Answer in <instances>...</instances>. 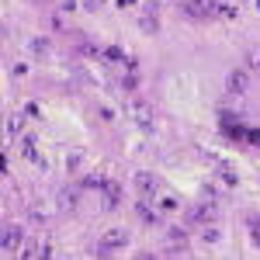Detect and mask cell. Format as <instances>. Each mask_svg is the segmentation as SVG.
<instances>
[{
  "label": "cell",
  "instance_id": "6da1fadb",
  "mask_svg": "<svg viewBox=\"0 0 260 260\" xmlns=\"http://www.w3.org/2000/svg\"><path fill=\"white\" fill-rule=\"evenodd\" d=\"M121 246H128V233L125 229H108L98 240V246H94V257H108V253H115Z\"/></svg>",
  "mask_w": 260,
  "mask_h": 260
},
{
  "label": "cell",
  "instance_id": "7a4b0ae2",
  "mask_svg": "<svg viewBox=\"0 0 260 260\" xmlns=\"http://www.w3.org/2000/svg\"><path fill=\"white\" fill-rule=\"evenodd\" d=\"M184 14L194 21H205V18H215L219 14V0H180Z\"/></svg>",
  "mask_w": 260,
  "mask_h": 260
},
{
  "label": "cell",
  "instance_id": "3957f363",
  "mask_svg": "<svg viewBox=\"0 0 260 260\" xmlns=\"http://www.w3.org/2000/svg\"><path fill=\"white\" fill-rule=\"evenodd\" d=\"M187 222H191V225H208V222H219V208H215V201H201V205H194V208L187 212Z\"/></svg>",
  "mask_w": 260,
  "mask_h": 260
},
{
  "label": "cell",
  "instance_id": "277c9868",
  "mask_svg": "<svg viewBox=\"0 0 260 260\" xmlns=\"http://www.w3.org/2000/svg\"><path fill=\"white\" fill-rule=\"evenodd\" d=\"M128 115H132V121H136L139 128H146V132L153 128V108H149L146 101H132V104H128Z\"/></svg>",
  "mask_w": 260,
  "mask_h": 260
},
{
  "label": "cell",
  "instance_id": "5b68a950",
  "mask_svg": "<svg viewBox=\"0 0 260 260\" xmlns=\"http://www.w3.org/2000/svg\"><path fill=\"white\" fill-rule=\"evenodd\" d=\"M136 187L142 191V198H156V191H160V180L153 177V174H146V170H139V174H136Z\"/></svg>",
  "mask_w": 260,
  "mask_h": 260
},
{
  "label": "cell",
  "instance_id": "8992f818",
  "mask_svg": "<svg viewBox=\"0 0 260 260\" xmlns=\"http://www.w3.org/2000/svg\"><path fill=\"white\" fill-rule=\"evenodd\" d=\"M246 87H250V73H246V70H233V73L225 77V90H229V94H243Z\"/></svg>",
  "mask_w": 260,
  "mask_h": 260
},
{
  "label": "cell",
  "instance_id": "52a82bcc",
  "mask_svg": "<svg viewBox=\"0 0 260 260\" xmlns=\"http://www.w3.org/2000/svg\"><path fill=\"white\" fill-rule=\"evenodd\" d=\"M18 246H21V225H7L4 236H0V250L4 253H14Z\"/></svg>",
  "mask_w": 260,
  "mask_h": 260
},
{
  "label": "cell",
  "instance_id": "ba28073f",
  "mask_svg": "<svg viewBox=\"0 0 260 260\" xmlns=\"http://www.w3.org/2000/svg\"><path fill=\"white\" fill-rule=\"evenodd\" d=\"M83 187H59V194H56V201H59L62 212H73L77 208V198H80Z\"/></svg>",
  "mask_w": 260,
  "mask_h": 260
},
{
  "label": "cell",
  "instance_id": "9c48e42d",
  "mask_svg": "<svg viewBox=\"0 0 260 260\" xmlns=\"http://www.w3.org/2000/svg\"><path fill=\"white\" fill-rule=\"evenodd\" d=\"M52 250H49V243L45 240H31L24 250H21V257H49Z\"/></svg>",
  "mask_w": 260,
  "mask_h": 260
},
{
  "label": "cell",
  "instance_id": "30bf717a",
  "mask_svg": "<svg viewBox=\"0 0 260 260\" xmlns=\"http://www.w3.org/2000/svg\"><path fill=\"white\" fill-rule=\"evenodd\" d=\"M101 194H104V208H115V205L121 201V187L115 184V180H108V187H104Z\"/></svg>",
  "mask_w": 260,
  "mask_h": 260
},
{
  "label": "cell",
  "instance_id": "8fae6325",
  "mask_svg": "<svg viewBox=\"0 0 260 260\" xmlns=\"http://www.w3.org/2000/svg\"><path fill=\"white\" fill-rule=\"evenodd\" d=\"M219 240H222V229H219V225H212V222H208V225H201V243L215 246Z\"/></svg>",
  "mask_w": 260,
  "mask_h": 260
},
{
  "label": "cell",
  "instance_id": "7c38bea8",
  "mask_svg": "<svg viewBox=\"0 0 260 260\" xmlns=\"http://www.w3.org/2000/svg\"><path fill=\"white\" fill-rule=\"evenodd\" d=\"M28 52H31V56H49V52H52V42L49 39H31L28 42Z\"/></svg>",
  "mask_w": 260,
  "mask_h": 260
},
{
  "label": "cell",
  "instance_id": "4fadbf2b",
  "mask_svg": "<svg viewBox=\"0 0 260 260\" xmlns=\"http://www.w3.org/2000/svg\"><path fill=\"white\" fill-rule=\"evenodd\" d=\"M136 215H139V219L146 222V225H153V222H156V212L149 208V201H146V198H142V201H136Z\"/></svg>",
  "mask_w": 260,
  "mask_h": 260
},
{
  "label": "cell",
  "instance_id": "5bb4252c",
  "mask_svg": "<svg viewBox=\"0 0 260 260\" xmlns=\"http://www.w3.org/2000/svg\"><path fill=\"white\" fill-rule=\"evenodd\" d=\"M80 187H83V191H104V187H108V180L98 177V174H87V177L80 180Z\"/></svg>",
  "mask_w": 260,
  "mask_h": 260
},
{
  "label": "cell",
  "instance_id": "9a60e30c",
  "mask_svg": "<svg viewBox=\"0 0 260 260\" xmlns=\"http://www.w3.org/2000/svg\"><path fill=\"white\" fill-rule=\"evenodd\" d=\"M24 160L31 163L35 170H45V156H42V153L35 149V146H24Z\"/></svg>",
  "mask_w": 260,
  "mask_h": 260
},
{
  "label": "cell",
  "instance_id": "2e32d148",
  "mask_svg": "<svg viewBox=\"0 0 260 260\" xmlns=\"http://www.w3.org/2000/svg\"><path fill=\"white\" fill-rule=\"evenodd\" d=\"M139 28H142V31H149V35H156V31H160L156 14H142V18H139Z\"/></svg>",
  "mask_w": 260,
  "mask_h": 260
},
{
  "label": "cell",
  "instance_id": "e0dca14e",
  "mask_svg": "<svg viewBox=\"0 0 260 260\" xmlns=\"http://www.w3.org/2000/svg\"><path fill=\"white\" fill-rule=\"evenodd\" d=\"M215 174H219V180H222V184H225V187H236V184H240L233 170H225V163H219V167H215Z\"/></svg>",
  "mask_w": 260,
  "mask_h": 260
},
{
  "label": "cell",
  "instance_id": "ac0fdd59",
  "mask_svg": "<svg viewBox=\"0 0 260 260\" xmlns=\"http://www.w3.org/2000/svg\"><path fill=\"white\" fill-rule=\"evenodd\" d=\"M80 163H83V149H70L66 153V170H80Z\"/></svg>",
  "mask_w": 260,
  "mask_h": 260
},
{
  "label": "cell",
  "instance_id": "d6986e66",
  "mask_svg": "<svg viewBox=\"0 0 260 260\" xmlns=\"http://www.w3.org/2000/svg\"><path fill=\"white\" fill-rule=\"evenodd\" d=\"M246 229H250V236H253V243L260 246V215H246Z\"/></svg>",
  "mask_w": 260,
  "mask_h": 260
},
{
  "label": "cell",
  "instance_id": "ffe728a7",
  "mask_svg": "<svg viewBox=\"0 0 260 260\" xmlns=\"http://www.w3.org/2000/svg\"><path fill=\"white\" fill-rule=\"evenodd\" d=\"M125 56H128V52H121L118 45H111V49H104V56H101V59H108V62H125Z\"/></svg>",
  "mask_w": 260,
  "mask_h": 260
},
{
  "label": "cell",
  "instance_id": "44dd1931",
  "mask_svg": "<svg viewBox=\"0 0 260 260\" xmlns=\"http://www.w3.org/2000/svg\"><path fill=\"white\" fill-rule=\"evenodd\" d=\"M170 243H174V246H177V250H184V246H187V233H184V229H177V225H174V229H170Z\"/></svg>",
  "mask_w": 260,
  "mask_h": 260
},
{
  "label": "cell",
  "instance_id": "7402d4cb",
  "mask_svg": "<svg viewBox=\"0 0 260 260\" xmlns=\"http://www.w3.org/2000/svg\"><path fill=\"white\" fill-rule=\"evenodd\" d=\"M136 87H139V73H136V70H128V73L121 77V90H136Z\"/></svg>",
  "mask_w": 260,
  "mask_h": 260
},
{
  "label": "cell",
  "instance_id": "603a6c76",
  "mask_svg": "<svg viewBox=\"0 0 260 260\" xmlns=\"http://www.w3.org/2000/svg\"><path fill=\"white\" fill-rule=\"evenodd\" d=\"M21 128H24V118H21V115L7 118V136H21Z\"/></svg>",
  "mask_w": 260,
  "mask_h": 260
},
{
  "label": "cell",
  "instance_id": "cb8c5ba5",
  "mask_svg": "<svg viewBox=\"0 0 260 260\" xmlns=\"http://www.w3.org/2000/svg\"><path fill=\"white\" fill-rule=\"evenodd\" d=\"M201 198H205V201H215V198H219V187H215V184H205V187H201Z\"/></svg>",
  "mask_w": 260,
  "mask_h": 260
},
{
  "label": "cell",
  "instance_id": "d4e9b609",
  "mask_svg": "<svg viewBox=\"0 0 260 260\" xmlns=\"http://www.w3.org/2000/svg\"><path fill=\"white\" fill-rule=\"evenodd\" d=\"M219 14L222 18H236L240 11H236V4H219Z\"/></svg>",
  "mask_w": 260,
  "mask_h": 260
},
{
  "label": "cell",
  "instance_id": "484cf974",
  "mask_svg": "<svg viewBox=\"0 0 260 260\" xmlns=\"http://www.w3.org/2000/svg\"><path fill=\"white\" fill-rule=\"evenodd\" d=\"M24 118H42V108L31 101V104H24Z\"/></svg>",
  "mask_w": 260,
  "mask_h": 260
},
{
  "label": "cell",
  "instance_id": "4316f807",
  "mask_svg": "<svg viewBox=\"0 0 260 260\" xmlns=\"http://www.w3.org/2000/svg\"><path fill=\"white\" fill-rule=\"evenodd\" d=\"M246 62H250V66H253V70H260V49H253V52H250V56H246Z\"/></svg>",
  "mask_w": 260,
  "mask_h": 260
},
{
  "label": "cell",
  "instance_id": "83f0119b",
  "mask_svg": "<svg viewBox=\"0 0 260 260\" xmlns=\"http://www.w3.org/2000/svg\"><path fill=\"white\" fill-rule=\"evenodd\" d=\"M132 4H136V0H118V7H132Z\"/></svg>",
  "mask_w": 260,
  "mask_h": 260
},
{
  "label": "cell",
  "instance_id": "f1b7e54d",
  "mask_svg": "<svg viewBox=\"0 0 260 260\" xmlns=\"http://www.w3.org/2000/svg\"><path fill=\"white\" fill-rule=\"evenodd\" d=\"M257 11H260V0H257Z\"/></svg>",
  "mask_w": 260,
  "mask_h": 260
},
{
  "label": "cell",
  "instance_id": "f546056e",
  "mask_svg": "<svg viewBox=\"0 0 260 260\" xmlns=\"http://www.w3.org/2000/svg\"><path fill=\"white\" fill-rule=\"evenodd\" d=\"M98 4H104V0H98Z\"/></svg>",
  "mask_w": 260,
  "mask_h": 260
}]
</instances>
